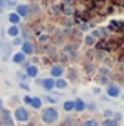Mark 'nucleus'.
Masks as SVG:
<instances>
[{
	"mask_svg": "<svg viewBox=\"0 0 124 126\" xmlns=\"http://www.w3.org/2000/svg\"><path fill=\"white\" fill-rule=\"evenodd\" d=\"M42 121L46 124H55L58 121V111L55 106H49V108H44L42 110Z\"/></svg>",
	"mask_w": 124,
	"mask_h": 126,
	"instance_id": "obj_1",
	"label": "nucleus"
},
{
	"mask_svg": "<svg viewBox=\"0 0 124 126\" xmlns=\"http://www.w3.org/2000/svg\"><path fill=\"white\" fill-rule=\"evenodd\" d=\"M13 121H18V123H28L29 121V111L26 110L24 106H18L15 110V119Z\"/></svg>",
	"mask_w": 124,
	"mask_h": 126,
	"instance_id": "obj_2",
	"label": "nucleus"
},
{
	"mask_svg": "<svg viewBox=\"0 0 124 126\" xmlns=\"http://www.w3.org/2000/svg\"><path fill=\"white\" fill-rule=\"evenodd\" d=\"M106 95H108V97H111V99H119V97H121V86L110 82V84L106 86Z\"/></svg>",
	"mask_w": 124,
	"mask_h": 126,
	"instance_id": "obj_3",
	"label": "nucleus"
},
{
	"mask_svg": "<svg viewBox=\"0 0 124 126\" xmlns=\"http://www.w3.org/2000/svg\"><path fill=\"white\" fill-rule=\"evenodd\" d=\"M0 113H2L0 124H4V126H15V121H13V115H11V111H7V110H2Z\"/></svg>",
	"mask_w": 124,
	"mask_h": 126,
	"instance_id": "obj_4",
	"label": "nucleus"
},
{
	"mask_svg": "<svg viewBox=\"0 0 124 126\" xmlns=\"http://www.w3.org/2000/svg\"><path fill=\"white\" fill-rule=\"evenodd\" d=\"M64 71H66V69H64L60 64H53V66L49 68V75H51V79H60V77L64 75Z\"/></svg>",
	"mask_w": 124,
	"mask_h": 126,
	"instance_id": "obj_5",
	"label": "nucleus"
},
{
	"mask_svg": "<svg viewBox=\"0 0 124 126\" xmlns=\"http://www.w3.org/2000/svg\"><path fill=\"white\" fill-rule=\"evenodd\" d=\"M33 51H35V46L31 44V40H24L22 44H20V53H24L26 57H28V55H33Z\"/></svg>",
	"mask_w": 124,
	"mask_h": 126,
	"instance_id": "obj_6",
	"label": "nucleus"
},
{
	"mask_svg": "<svg viewBox=\"0 0 124 126\" xmlns=\"http://www.w3.org/2000/svg\"><path fill=\"white\" fill-rule=\"evenodd\" d=\"M16 9H15V13L20 16V18H26V16H29V6L28 4H16Z\"/></svg>",
	"mask_w": 124,
	"mask_h": 126,
	"instance_id": "obj_7",
	"label": "nucleus"
},
{
	"mask_svg": "<svg viewBox=\"0 0 124 126\" xmlns=\"http://www.w3.org/2000/svg\"><path fill=\"white\" fill-rule=\"evenodd\" d=\"M24 66H26V75H28V79H37L38 68L33 66V64H26V62H24Z\"/></svg>",
	"mask_w": 124,
	"mask_h": 126,
	"instance_id": "obj_8",
	"label": "nucleus"
},
{
	"mask_svg": "<svg viewBox=\"0 0 124 126\" xmlns=\"http://www.w3.org/2000/svg\"><path fill=\"white\" fill-rule=\"evenodd\" d=\"M37 82H38V84H40V86H42V88H44V90H46V92H51V90H53V88H55V80H53V79H51V77H49V79H42V80H40V79H38Z\"/></svg>",
	"mask_w": 124,
	"mask_h": 126,
	"instance_id": "obj_9",
	"label": "nucleus"
},
{
	"mask_svg": "<svg viewBox=\"0 0 124 126\" xmlns=\"http://www.w3.org/2000/svg\"><path fill=\"white\" fill-rule=\"evenodd\" d=\"M20 20H22V18H20V16H18V15H16V13H15V11H11V13H7V22H9L11 26H18V24H20Z\"/></svg>",
	"mask_w": 124,
	"mask_h": 126,
	"instance_id": "obj_10",
	"label": "nucleus"
},
{
	"mask_svg": "<svg viewBox=\"0 0 124 126\" xmlns=\"http://www.w3.org/2000/svg\"><path fill=\"white\" fill-rule=\"evenodd\" d=\"M7 37H11V38L20 37V28L18 26H9V28H7Z\"/></svg>",
	"mask_w": 124,
	"mask_h": 126,
	"instance_id": "obj_11",
	"label": "nucleus"
},
{
	"mask_svg": "<svg viewBox=\"0 0 124 126\" xmlns=\"http://www.w3.org/2000/svg\"><path fill=\"white\" fill-rule=\"evenodd\" d=\"M84 110H86V102H84L82 99L73 101V111H84Z\"/></svg>",
	"mask_w": 124,
	"mask_h": 126,
	"instance_id": "obj_12",
	"label": "nucleus"
},
{
	"mask_svg": "<svg viewBox=\"0 0 124 126\" xmlns=\"http://www.w3.org/2000/svg\"><path fill=\"white\" fill-rule=\"evenodd\" d=\"M11 60H13L15 64H24V62H26V55L18 51V53H15V55L11 57Z\"/></svg>",
	"mask_w": 124,
	"mask_h": 126,
	"instance_id": "obj_13",
	"label": "nucleus"
},
{
	"mask_svg": "<svg viewBox=\"0 0 124 126\" xmlns=\"http://www.w3.org/2000/svg\"><path fill=\"white\" fill-rule=\"evenodd\" d=\"M55 80V88H58V90H66L68 88V80H64L62 77L60 79H53Z\"/></svg>",
	"mask_w": 124,
	"mask_h": 126,
	"instance_id": "obj_14",
	"label": "nucleus"
},
{
	"mask_svg": "<svg viewBox=\"0 0 124 126\" xmlns=\"http://www.w3.org/2000/svg\"><path fill=\"white\" fill-rule=\"evenodd\" d=\"M29 104H31L35 110H40V108H42V99H38V97L33 99V97H31V102H29Z\"/></svg>",
	"mask_w": 124,
	"mask_h": 126,
	"instance_id": "obj_15",
	"label": "nucleus"
},
{
	"mask_svg": "<svg viewBox=\"0 0 124 126\" xmlns=\"http://www.w3.org/2000/svg\"><path fill=\"white\" fill-rule=\"evenodd\" d=\"M62 108H64V111H73V101H64Z\"/></svg>",
	"mask_w": 124,
	"mask_h": 126,
	"instance_id": "obj_16",
	"label": "nucleus"
},
{
	"mask_svg": "<svg viewBox=\"0 0 124 126\" xmlns=\"http://www.w3.org/2000/svg\"><path fill=\"white\" fill-rule=\"evenodd\" d=\"M82 126H99V121H95V119H88V121H84V124Z\"/></svg>",
	"mask_w": 124,
	"mask_h": 126,
	"instance_id": "obj_17",
	"label": "nucleus"
},
{
	"mask_svg": "<svg viewBox=\"0 0 124 126\" xmlns=\"http://www.w3.org/2000/svg\"><path fill=\"white\" fill-rule=\"evenodd\" d=\"M84 42H86V44H88V46H93V44H95V42H97V40H95V38H93V37H91V35H86V38H84Z\"/></svg>",
	"mask_w": 124,
	"mask_h": 126,
	"instance_id": "obj_18",
	"label": "nucleus"
},
{
	"mask_svg": "<svg viewBox=\"0 0 124 126\" xmlns=\"http://www.w3.org/2000/svg\"><path fill=\"white\" fill-rule=\"evenodd\" d=\"M102 126H117V123H115L113 119H106L104 123H102Z\"/></svg>",
	"mask_w": 124,
	"mask_h": 126,
	"instance_id": "obj_19",
	"label": "nucleus"
},
{
	"mask_svg": "<svg viewBox=\"0 0 124 126\" xmlns=\"http://www.w3.org/2000/svg\"><path fill=\"white\" fill-rule=\"evenodd\" d=\"M46 101H48L49 104H55V102H57V97H53V95H48V97H46Z\"/></svg>",
	"mask_w": 124,
	"mask_h": 126,
	"instance_id": "obj_20",
	"label": "nucleus"
},
{
	"mask_svg": "<svg viewBox=\"0 0 124 126\" xmlns=\"http://www.w3.org/2000/svg\"><path fill=\"white\" fill-rule=\"evenodd\" d=\"M104 117L106 119H113V111L111 110H104Z\"/></svg>",
	"mask_w": 124,
	"mask_h": 126,
	"instance_id": "obj_21",
	"label": "nucleus"
},
{
	"mask_svg": "<svg viewBox=\"0 0 124 126\" xmlns=\"http://www.w3.org/2000/svg\"><path fill=\"white\" fill-rule=\"evenodd\" d=\"M16 77H18L20 80H26V79H28V75H26V73H20V71L16 73Z\"/></svg>",
	"mask_w": 124,
	"mask_h": 126,
	"instance_id": "obj_22",
	"label": "nucleus"
},
{
	"mask_svg": "<svg viewBox=\"0 0 124 126\" xmlns=\"http://www.w3.org/2000/svg\"><path fill=\"white\" fill-rule=\"evenodd\" d=\"M6 4H7V7H13V6H16V0H6Z\"/></svg>",
	"mask_w": 124,
	"mask_h": 126,
	"instance_id": "obj_23",
	"label": "nucleus"
},
{
	"mask_svg": "<svg viewBox=\"0 0 124 126\" xmlns=\"http://www.w3.org/2000/svg\"><path fill=\"white\" fill-rule=\"evenodd\" d=\"M22 42H24L22 38H18V37H16L15 40H13V44H15V46H20V44H22Z\"/></svg>",
	"mask_w": 124,
	"mask_h": 126,
	"instance_id": "obj_24",
	"label": "nucleus"
},
{
	"mask_svg": "<svg viewBox=\"0 0 124 126\" xmlns=\"http://www.w3.org/2000/svg\"><path fill=\"white\" fill-rule=\"evenodd\" d=\"M68 73H69V79H75V77H77V71H75V69H69Z\"/></svg>",
	"mask_w": 124,
	"mask_h": 126,
	"instance_id": "obj_25",
	"label": "nucleus"
},
{
	"mask_svg": "<svg viewBox=\"0 0 124 126\" xmlns=\"http://www.w3.org/2000/svg\"><path fill=\"white\" fill-rule=\"evenodd\" d=\"M79 28H80V29H82V31H86V29H88V26H86V24H84V22H79Z\"/></svg>",
	"mask_w": 124,
	"mask_h": 126,
	"instance_id": "obj_26",
	"label": "nucleus"
},
{
	"mask_svg": "<svg viewBox=\"0 0 124 126\" xmlns=\"http://www.w3.org/2000/svg\"><path fill=\"white\" fill-rule=\"evenodd\" d=\"M4 7H6V0H0V13L4 11Z\"/></svg>",
	"mask_w": 124,
	"mask_h": 126,
	"instance_id": "obj_27",
	"label": "nucleus"
},
{
	"mask_svg": "<svg viewBox=\"0 0 124 126\" xmlns=\"http://www.w3.org/2000/svg\"><path fill=\"white\" fill-rule=\"evenodd\" d=\"M24 102L29 104V102H31V97H29V95H26V97H24Z\"/></svg>",
	"mask_w": 124,
	"mask_h": 126,
	"instance_id": "obj_28",
	"label": "nucleus"
},
{
	"mask_svg": "<svg viewBox=\"0 0 124 126\" xmlns=\"http://www.w3.org/2000/svg\"><path fill=\"white\" fill-rule=\"evenodd\" d=\"M2 110H4V101L0 99V111H2Z\"/></svg>",
	"mask_w": 124,
	"mask_h": 126,
	"instance_id": "obj_29",
	"label": "nucleus"
},
{
	"mask_svg": "<svg viewBox=\"0 0 124 126\" xmlns=\"http://www.w3.org/2000/svg\"><path fill=\"white\" fill-rule=\"evenodd\" d=\"M69 126H82V124H79V123H71Z\"/></svg>",
	"mask_w": 124,
	"mask_h": 126,
	"instance_id": "obj_30",
	"label": "nucleus"
},
{
	"mask_svg": "<svg viewBox=\"0 0 124 126\" xmlns=\"http://www.w3.org/2000/svg\"><path fill=\"white\" fill-rule=\"evenodd\" d=\"M31 2H35V0H31Z\"/></svg>",
	"mask_w": 124,
	"mask_h": 126,
	"instance_id": "obj_31",
	"label": "nucleus"
},
{
	"mask_svg": "<svg viewBox=\"0 0 124 126\" xmlns=\"http://www.w3.org/2000/svg\"><path fill=\"white\" fill-rule=\"evenodd\" d=\"M0 126H2V124H0Z\"/></svg>",
	"mask_w": 124,
	"mask_h": 126,
	"instance_id": "obj_32",
	"label": "nucleus"
}]
</instances>
